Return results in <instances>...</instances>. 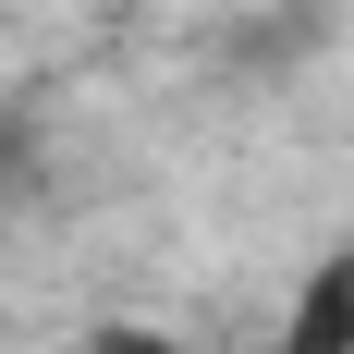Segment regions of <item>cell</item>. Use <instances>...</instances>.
I'll use <instances>...</instances> for the list:
<instances>
[{
	"label": "cell",
	"instance_id": "obj_1",
	"mask_svg": "<svg viewBox=\"0 0 354 354\" xmlns=\"http://www.w3.org/2000/svg\"><path fill=\"white\" fill-rule=\"evenodd\" d=\"M281 354H354V245L306 269V293L281 318Z\"/></svg>",
	"mask_w": 354,
	"mask_h": 354
},
{
	"label": "cell",
	"instance_id": "obj_2",
	"mask_svg": "<svg viewBox=\"0 0 354 354\" xmlns=\"http://www.w3.org/2000/svg\"><path fill=\"white\" fill-rule=\"evenodd\" d=\"M86 354H171L159 330H135V318H110V330H86Z\"/></svg>",
	"mask_w": 354,
	"mask_h": 354
}]
</instances>
